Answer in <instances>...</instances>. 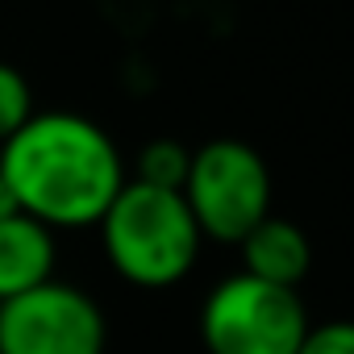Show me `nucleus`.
Wrapping results in <instances>:
<instances>
[{
	"instance_id": "nucleus-1",
	"label": "nucleus",
	"mask_w": 354,
	"mask_h": 354,
	"mask_svg": "<svg viewBox=\"0 0 354 354\" xmlns=\"http://www.w3.org/2000/svg\"><path fill=\"white\" fill-rule=\"evenodd\" d=\"M0 175L13 209L55 234L100 225L129 180L117 142L92 117L63 109L34 113L0 146Z\"/></svg>"
},
{
	"instance_id": "nucleus-2",
	"label": "nucleus",
	"mask_w": 354,
	"mask_h": 354,
	"mask_svg": "<svg viewBox=\"0 0 354 354\" xmlns=\"http://www.w3.org/2000/svg\"><path fill=\"white\" fill-rule=\"evenodd\" d=\"M100 246L109 267L133 288H175L201 259V225L180 192L125 180L100 217Z\"/></svg>"
},
{
	"instance_id": "nucleus-3",
	"label": "nucleus",
	"mask_w": 354,
	"mask_h": 354,
	"mask_svg": "<svg viewBox=\"0 0 354 354\" xmlns=\"http://www.w3.org/2000/svg\"><path fill=\"white\" fill-rule=\"evenodd\" d=\"M201 238L238 246L263 217H271V171L267 158L238 138H213L192 150L188 180L180 188Z\"/></svg>"
},
{
	"instance_id": "nucleus-4",
	"label": "nucleus",
	"mask_w": 354,
	"mask_h": 354,
	"mask_svg": "<svg viewBox=\"0 0 354 354\" xmlns=\"http://www.w3.org/2000/svg\"><path fill=\"white\" fill-rule=\"evenodd\" d=\"M304 333L308 313L300 292L246 271L221 279L201 304V342L209 354H296Z\"/></svg>"
},
{
	"instance_id": "nucleus-5",
	"label": "nucleus",
	"mask_w": 354,
	"mask_h": 354,
	"mask_svg": "<svg viewBox=\"0 0 354 354\" xmlns=\"http://www.w3.org/2000/svg\"><path fill=\"white\" fill-rule=\"evenodd\" d=\"M109 321L100 304L63 279H50L0 304V354H104Z\"/></svg>"
},
{
	"instance_id": "nucleus-6",
	"label": "nucleus",
	"mask_w": 354,
	"mask_h": 354,
	"mask_svg": "<svg viewBox=\"0 0 354 354\" xmlns=\"http://www.w3.org/2000/svg\"><path fill=\"white\" fill-rule=\"evenodd\" d=\"M59 242L42 221L9 209L0 217V304L55 279Z\"/></svg>"
},
{
	"instance_id": "nucleus-7",
	"label": "nucleus",
	"mask_w": 354,
	"mask_h": 354,
	"mask_svg": "<svg viewBox=\"0 0 354 354\" xmlns=\"http://www.w3.org/2000/svg\"><path fill=\"white\" fill-rule=\"evenodd\" d=\"M238 246H242V271L275 288L296 292L313 267V246L304 230L288 217H263Z\"/></svg>"
},
{
	"instance_id": "nucleus-8",
	"label": "nucleus",
	"mask_w": 354,
	"mask_h": 354,
	"mask_svg": "<svg viewBox=\"0 0 354 354\" xmlns=\"http://www.w3.org/2000/svg\"><path fill=\"white\" fill-rule=\"evenodd\" d=\"M188 167H192V150L175 138H154L138 150L133 162V180L150 184V188H167V192H180L188 180Z\"/></svg>"
},
{
	"instance_id": "nucleus-9",
	"label": "nucleus",
	"mask_w": 354,
	"mask_h": 354,
	"mask_svg": "<svg viewBox=\"0 0 354 354\" xmlns=\"http://www.w3.org/2000/svg\"><path fill=\"white\" fill-rule=\"evenodd\" d=\"M34 88L30 80L13 67V63H0V146H5L30 117H34Z\"/></svg>"
},
{
	"instance_id": "nucleus-10",
	"label": "nucleus",
	"mask_w": 354,
	"mask_h": 354,
	"mask_svg": "<svg viewBox=\"0 0 354 354\" xmlns=\"http://www.w3.org/2000/svg\"><path fill=\"white\" fill-rule=\"evenodd\" d=\"M296 354H354V321H321L308 325Z\"/></svg>"
},
{
	"instance_id": "nucleus-11",
	"label": "nucleus",
	"mask_w": 354,
	"mask_h": 354,
	"mask_svg": "<svg viewBox=\"0 0 354 354\" xmlns=\"http://www.w3.org/2000/svg\"><path fill=\"white\" fill-rule=\"evenodd\" d=\"M13 209V201H9V188H5V175H0V217H5Z\"/></svg>"
}]
</instances>
